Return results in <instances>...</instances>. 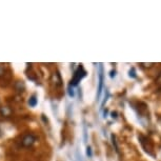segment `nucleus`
Listing matches in <instances>:
<instances>
[{
	"instance_id": "f8f14e48",
	"label": "nucleus",
	"mask_w": 161,
	"mask_h": 161,
	"mask_svg": "<svg viewBox=\"0 0 161 161\" xmlns=\"http://www.w3.org/2000/svg\"><path fill=\"white\" fill-rule=\"evenodd\" d=\"M158 81H160V83H161V71L159 72V75H158Z\"/></svg>"
},
{
	"instance_id": "7ed1b4c3",
	"label": "nucleus",
	"mask_w": 161,
	"mask_h": 161,
	"mask_svg": "<svg viewBox=\"0 0 161 161\" xmlns=\"http://www.w3.org/2000/svg\"><path fill=\"white\" fill-rule=\"evenodd\" d=\"M51 83L53 84L55 87H59L62 86V78H61V75L58 71H55L52 73L51 75V79H50Z\"/></svg>"
},
{
	"instance_id": "9d476101",
	"label": "nucleus",
	"mask_w": 161,
	"mask_h": 161,
	"mask_svg": "<svg viewBox=\"0 0 161 161\" xmlns=\"http://www.w3.org/2000/svg\"><path fill=\"white\" fill-rule=\"evenodd\" d=\"M140 65L145 69H152L155 65V63H140Z\"/></svg>"
},
{
	"instance_id": "6e6552de",
	"label": "nucleus",
	"mask_w": 161,
	"mask_h": 161,
	"mask_svg": "<svg viewBox=\"0 0 161 161\" xmlns=\"http://www.w3.org/2000/svg\"><path fill=\"white\" fill-rule=\"evenodd\" d=\"M102 82H103V75H102V68L100 69V75H99V89H98V97L100 96L102 90Z\"/></svg>"
},
{
	"instance_id": "0eeeda50",
	"label": "nucleus",
	"mask_w": 161,
	"mask_h": 161,
	"mask_svg": "<svg viewBox=\"0 0 161 161\" xmlns=\"http://www.w3.org/2000/svg\"><path fill=\"white\" fill-rule=\"evenodd\" d=\"M37 102H38L37 97H36L35 95H33V96L30 97V99H29V105H30V106L34 108V106L37 105Z\"/></svg>"
},
{
	"instance_id": "20e7f679",
	"label": "nucleus",
	"mask_w": 161,
	"mask_h": 161,
	"mask_svg": "<svg viewBox=\"0 0 161 161\" xmlns=\"http://www.w3.org/2000/svg\"><path fill=\"white\" fill-rule=\"evenodd\" d=\"M84 76H86V72L83 71L82 66H80V68L75 72L74 77H73L72 81H71V86H77L78 82L84 77Z\"/></svg>"
},
{
	"instance_id": "ddd939ff",
	"label": "nucleus",
	"mask_w": 161,
	"mask_h": 161,
	"mask_svg": "<svg viewBox=\"0 0 161 161\" xmlns=\"http://www.w3.org/2000/svg\"><path fill=\"white\" fill-rule=\"evenodd\" d=\"M116 115H117L116 113H112V117H113V118H114V117H115V118H116V117H117V116H116Z\"/></svg>"
},
{
	"instance_id": "f03ea898",
	"label": "nucleus",
	"mask_w": 161,
	"mask_h": 161,
	"mask_svg": "<svg viewBox=\"0 0 161 161\" xmlns=\"http://www.w3.org/2000/svg\"><path fill=\"white\" fill-rule=\"evenodd\" d=\"M36 142V137L33 134H25L21 139V145L23 147H31Z\"/></svg>"
},
{
	"instance_id": "39448f33",
	"label": "nucleus",
	"mask_w": 161,
	"mask_h": 161,
	"mask_svg": "<svg viewBox=\"0 0 161 161\" xmlns=\"http://www.w3.org/2000/svg\"><path fill=\"white\" fill-rule=\"evenodd\" d=\"M0 115L4 118H8L13 115V110L8 105H2L0 106Z\"/></svg>"
},
{
	"instance_id": "f257e3e1",
	"label": "nucleus",
	"mask_w": 161,
	"mask_h": 161,
	"mask_svg": "<svg viewBox=\"0 0 161 161\" xmlns=\"http://www.w3.org/2000/svg\"><path fill=\"white\" fill-rule=\"evenodd\" d=\"M138 138H139V141H140V143L142 145V147H143V150L147 152V154L154 156V154H153V151H154L153 142H152L150 139L147 137V136H143V135H141V134L138 136Z\"/></svg>"
},
{
	"instance_id": "9b49d317",
	"label": "nucleus",
	"mask_w": 161,
	"mask_h": 161,
	"mask_svg": "<svg viewBox=\"0 0 161 161\" xmlns=\"http://www.w3.org/2000/svg\"><path fill=\"white\" fill-rule=\"evenodd\" d=\"M86 150H87V151H86V154H87V156H90V157H91V156H92V151H91V147H89L86 148Z\"/></svg>"
},
{
	"instance_id": "423d86ee",
	"label": "nucleus",
	"mask_w": 161,
	"mask_h": 161,
	"mask_svg": "<svg viewBox=\"0 0 161 161\" xmlns=\"http://www.w3.org/2000/svg\"><path fill=\"white\" fill-rule=\"evenodd\" d=\"M14 90L16 91L17 93H23L24 91H25V84H24L23 81H20V80H18L16 81V82L14 83Z\"/></svg>"
},
{
	"instance_id": "1a4fd4ad",
	"label": "nucleus",
	"mask_w": 161,
	"mask_h": 161,
	"mask_svg": "<svg viewBox=\"0 0 161 161\" xmlns=\"http://www.w3.org/2000/svg\"><path fill=\"white\" fill-rule=\"evenodd\" d=\"M7 74V69L3 65H0V78H3Z\"/></svg>"
}]
</instances>
